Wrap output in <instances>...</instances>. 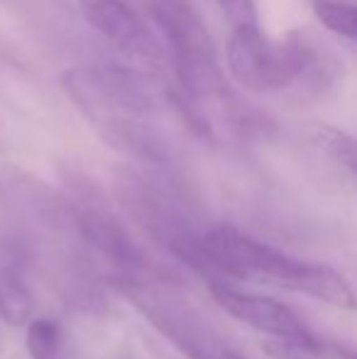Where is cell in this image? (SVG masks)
I'll use <instances>...</instances> for the list:
<instances>
[{
  "label": "cell",
  "mask_w": 357,
  "mask_h": 359,
  "mask_svg": "<svg viewBox=\"0 0 357 359\" xmlns=\"http://www.w3.org/2000/svg\"><path fill=\"white\" fill-rule=\"evenodd\" d=\"M225 359H245L243 355H235V352H228V355H225Z\"/></svg>",
  "instance_id": "16"
},
{
  "label": "cell",
  "mask_w": 357,
  "mask_h": 359,
  "mask_svg": "<svg viewBox=\"0 0 357 359\" xmlns=\"http://www.w3.org/2000/svg\"><path fill=\"white\" fill-rule=\"evenodd\" d=\"M62 325L54 318L39 316L27 323L29 359H59L62 355Z\"/></svg>",
  "instance_id": "12"
},
{
  "label": "cell",
  "mask_w": 357,
  "mask_h": 359,
  "mask_svg": "<svg viewBox=\"0 0 357 359\" xmlns=\"http://www.w3.org/2000/svg\"><path fill=\"white\" fill-rule=\"evenodd\" d=\"M225 62L235 83L250 93L306 88L323 93L338 79V64L309 32L294 29L284 39H269L260 25L235 27L225 47Z\"/></svg>",
  "instance_id": "2"
},
{
  "label": "cell",
  "mask_w": 357,
  "mask_h": 359,
  "mask_svg": "<svg viewBox=\"0 0 357 359\" xmlns=\"http://www.w3.org/2000/svg\"><path fill=\"white\" fill-rule=\"evenodd\" d=\"M311 137L328 156H333L340 166L357 176V137L348 135L345 130H338L328 123L311 125Z\"/></svg>",
  "instance_id": "11"
},
{
  "label": "cell",
  "mask_w": 357,
  "mask_h": 359,
  "mask_svg": "<svg viewBox=\"0 0 357 359\" xmlns=\"http://www.w3.org/2000/svg\"><path fill=\"white\" fill-rule=\"evenodd\" d=\"M314 10L325 29L357 44V3H316Z\"/></svg>",
  "instance_id": "13"
},
{
  "label": "cell",
  "mask_w": 357,
  "mask_h": 359,
  "mask_svg": "<svg viewBox=\"0 0 357 359\" xmlns=\"http://www.w3.org/2000/svg\"><path fill=\"white\" fill-rule=\"evenodd\" d=\"M203 245L218 281L260 279L291 291L294 276L301 264V259L296 257L286 255L262 240H255L248 232L225 225V222L210 225L203 232Z\"/></svg>",
  "instance_id": "4"
},
{
  "label": "cell",
  "mask_w": 357,
  "mask_h": 359,
  "mask_svg": "<svg viewBox=\"0 0 357 359\" xmlns=\"http://www.w3.org/2000/svg\"><path fill=\"white\" fill-rule=\"evenodd\" d=\"M220 8V13L228 18V22L235 27H248V25H260L257 22V5L255 0H215Z\"/></svg>",
  "instance_id": "14"
},
{
  "label": "cell",
  "mask_w": 357,
  "mask_h": 359,
  "mask_svg": "<svg viewBox=\"0 0 357 359\" xmlns=\"http://www.w3.org/2000/svg\"><path fill=\"white\" fill-rule=\"evenodd\" d=\"M62 86L98 137L113 149L152 166L172 161V147L157 123V93L144 74L115 64H90L69 69Z\"/></svg>",
  "instance_id": "1"
},
{
  "label": "cell",
  "mask_w": 357,
  "mask_h": 359,
  "mask_svg": "<svg viewBox=\"0 0 357 359\" xmlns=\"http://www.w3.org/2000/svg\"><path fill=\"white\" fill-rule=\"evenodd\" d=\"M83 20L120 54L144 67L162 62V42L125 0H79Z\"/></svg>",
  "instance_id": "6"
},
{
  "label": "cell",
  "mask_w": 357,
  "mask_h": 359,
  "mask_svg": "<svg viewBox=\"0 0 357 359\" xmlns=\"http://www.w3.org/2000/svg\"><path fill=\"white\" fill-rule=\"evenodd\" d=\"M348 359H357V355H350V357H348Z\"/></svg>",
  "instance_id": "17"
},
{
  "label": "cell",
  "mask_w": 357,
  "mask_h": 359,
  "mask_svg": "<svg viewBox=\"0 0 357 359\" xmlns=\"http://www.w3.org/2000/svg\"><path fill=\"white\" fill-rule=\"evenodd\" d=\"M64 203L79 235L125 276L142 279L144 271H149L147 255L115 215L105 191L90 176L79 169H69L64 174Z\"/></svg>",
  "instance_id": "3"
},
{
  "label": "cell",
  "mask_w": 357,
  "mask_h": 359,
  "mask_svg": "<svg viewBox=\"0 0 357 359\" xmlns=\"http://www.w3.org/2000/svg\"><path fill=\"white\" fill-rule=\"evenodd\" d=\"M262 350L271 359H330L335 355L333 345L316 332L309 337H267Z\"/></svg>",
  "instance_id": "10"
},
{
  "label": "cell",
  "mask_w": 357,
  "mask_h": 359,
  "mask_svg": "<svg viewBox=\"0 0 357 359\" xmlns=\"http://www.w3.org/2000/svg\"><path fill=\"white\" fill-rule=\"evenodd\" d=\"M32 293L20 269L15 247L0 252V318L10 325L32 320Z\"/></svg>",
  "instance_id": "9"
},
{
  "label": "cell",
  "mask_w": 357,
  "mask_h": 359,
  "mask_svg": "<svg viewBox=\"0 0 357 359\" xmlns=\"http://www.w3.org/2000/svg\"><path fill=\"white\" fill-rule=\"evenodd\" d=\"M291 291L311 296L314 301L325 303V306L335 308V311H357V293L353 284H350L343 271L333 269L328 264L301 259Z\"/></svg>",
  "instance_id": "8"
},
{
  "label": "cell",
  "mask_w": 357,
  "mask_h": 359,
  "mask_svg": "<svg viewBox=\"0 0 357 359\" xmlns=\"http://www.w3.org/2000/svg\"><path fill=\"white\" fill-rule=\"evenodd\" d=\"M316 3H357V0H314V5Z\"/></svg>",
  "instance_id": "15"
},
{
  "label": "cell",
  "mask_w": 357,
  "mask_h": 359,
  "mask_svg": "<svg viewBox=\"0 0 357 359\" xmlns=\"http://www.w3.org/2000/svg\"><path fill=\"white\" fill-rule=\"evenodd\" d=\"M118 288L186 359H225L228 355L220 350L213 335L184 303L130 276H123L118 281Z\"/></svg>",
  "instance_id": "5"
},
{
  "label": "cell",
  "mask_w": 357,
  "mask_h": 359,
  "mask_svg": "<svg viewBox=\"0 0 357 359\" xmlns=\"http://www.w3.org/2000/svg\"><path fill=\"white\" fill-rule=\"evenodd\" d=\"M210 293L215 303L223 308L228 316L238 318L240 323L255 327L267 337H309L314 335L304 318L286 303L276 301L262 293H250L243 288L228 284V281H213Z\"/></svg>",
  "instance_id": "7"
}]
</instances>
